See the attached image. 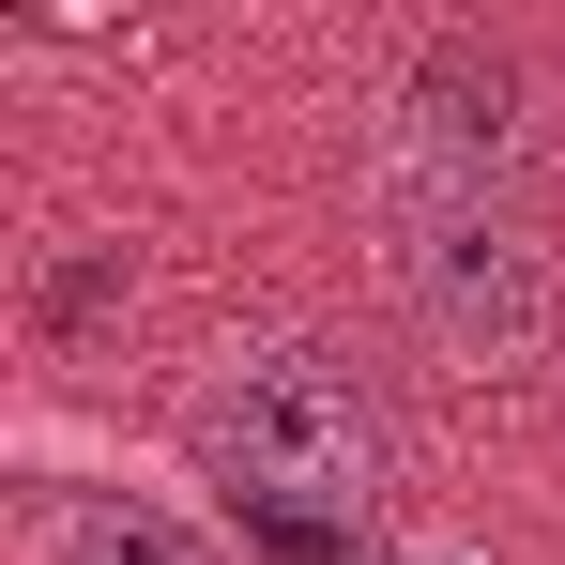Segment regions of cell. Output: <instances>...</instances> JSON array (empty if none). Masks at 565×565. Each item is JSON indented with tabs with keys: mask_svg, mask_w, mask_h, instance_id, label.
Returning <instances> with one entry per match:
<instances>
[{
	"mask_svg": "<svg viewBox=\"0 0 565 565\" xmlns=\"http://www.w3.org/2000/svg\"><path fill=\"white\" fill-rule=\"evenodd\" d=\"M31 565H230V551L153 489H46L31 504Z\"/></svg>",
	"mask_w": 565,
	"mask_h": 565,
	"instance_id": "277c9868",
	"label": "cell"
},
{
	"mask_svg": "<svg viewBox=\"0 0 565 565\" xmlns=\"http://www.w3.org/2000/svg\"><path fill=\"white\" fill-rule=\"evenodd\" d=\"M504 153H520V77L489 46H428L413 93H397L382 169H413V184H504Z\"/></svg>",
	"mask_w": 565,
	"mask_h": 565,
	"instance_id": "3957f363",
	"label": "cell"
},
{
	"mask_svg": "<svg viewBox=\"0 0 565 565\" xmlns=\"http://www.w3.org/2000/svg\"><path fill=\"white\" fill-rule=\"evenodd\" d=\"M184 444H199V473H214L260 535H352V520H382V489H397V413H382L367 367L321 352V337L230 352V367L184 397Z\"/></svg>",
	"mask_w": 565,
	"mask_h": 565,
	"instance_id": "6da1fadb",
	"label": "cell"
},
{
	"mask_svg": "<svg viewBox=\"0 0 565 565\" xmlns=\"http://www.w3.org/2000/svg\"><path fill=\"white\" fill-rule=\"evenodd\" d=\"M367 199H382V276H397L428 352L520 367L551 337V245H535V214L504 184H413V169H382Z\"/></svg>",
	"mask_w": 565,
	"mask_h": 565,
	"instance_id": "7a4b0ae2",
	"label": "cell"
},
{
	"mask_svg": "<svg viewBox=\"0 0 565 565\" xmlns=\"http://www.w3.org/2000/svg\"><path fill=\"white\" fill-rule=\"evenodd\" d=\"M107 306H122V260H62V276H46V321H62V337H77V321H107Z\"/></svg>",
	"mask_w": 565,
	"mask_h": 565,
	"instance_id": "5b68a950",
	"label": "cell"
}]
</instances>
